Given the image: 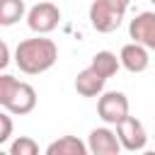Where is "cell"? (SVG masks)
I'll return each instance as SVG.
<instances>
[{
  "instance_id": "cell-1",
  "label": "cell",
  "mask_w": 155,
  "mask_h": 155,
  "mask_svg": "<svg viewBox=\"0 0 155 155\" xmlns=\"http://www.w3.org/2000/svg\"><path fill=\"white\" fill-rule=\"evenodd\" d=\"M56 61H58V46L51 39H46V34L24 39L15 48V63L24 75H41L51 70Z\"/></svg>"
},
{
  "instance_id": "cell-2",
  "label": "cell",
  "mask_w": 155,
  "mask_h": 155,
  "mask_svg": "<svg viewBox=\"0 0 155 155\" xmlns=\"http://www.w3.org/2000/svg\"><path fill=\"white\" fill-rule=\"evenodd\" d=\"M0 104L15 116L31 114L36 107V90L29 82H22L12 78L10 73H2L0 75Z\"/></svg>"
},
{
  "instance_id": "cell-3",
  "label": "cell",
  "mask_w": 155,
  "mask_h": 155,
  "mask_svg": "<svg viewBox=\"0 0 155 155\" xmlns=\"http://www.w3.org/2000/svg\"><path fill=\"white\" fill-rule=\"evenodd\" d=\"M131 0H94L90 5V24L99 34H111L121 27Z\"/></svg>"
},
{
  "instance_id": "cell-4",
  "label": "cell",
  "mask_w": 155,
  "mask_h": 155,
  "mask_svg": "<svg viewBox=\"0 0 155 155\" xmlns=\"http://www.w3.org/2000/svg\"><path fill=\"white\" fill-rule=\"evenodd\" d=\"M61 22V10L56 2H36L27 10V27L34 34H51Z\"/></svg>"
},
{
  "instance_id": "cell-5",
  "label": "cell",
  "mask_w": 155,
  "mask_h": 155,
  "mask_svg": "<svg viewBox=\"0 0 155 155\" xmlns=\"http://www.w3.org/2000/svg\"><path fill=\"white\" fill-rule=\"evenodd\" d=\"M97 114L104 124L109 126H116L124 116H128V97L124 92H102L99 99H97Z\"/></svg>"
},
{
  "instance_id": "cell-6",
  "label": "cell",
  "mask_w": 155,
  "mask_h": 155,
  "mask_svg": "<svg viewBox=\"0 0 155 155\" xmlns=\"http://www.w3.org/2000/svg\"><path fill=\"white\" fill-rule=\"evenodd\" d=\"M116 136L124 145V150L128 153H138L148 145V133H145V126L136 119V116H124L119 124H116Z\"/></svg>"
},
{
  "instance_id": "cell-7",
  "label": "cell",
  "mask_w": 155,
  "mask_h": 155,
  "mask_svg": "<svg viewBox=\"0 0 155 155\" xmlns=\"http://www.w3.org/2000/svg\"><path fill=\"white\" fill-rule=\"evenodd\" d=\"M87 148L92 155H119V150L124 148L116 131L107 126H99V128H92L90 136H87Z\"/></svg>"
},
{
  "instance_id": "cell-8",
  "label": "cell",
  "mask_w": 155,
  "mask_h": 155,
  "mask_svg": "<svg viewBox=\"0 0 155 155\" xmlns=\"http://www.w3.org/2000/svg\"><path fill=\"white\" fill-rule=\"evenodd\" d=\"M128 36L145 48L155 51V12H138L128 24Z\"/></svg>"
},
{
  "instance_id": "cell-9",
  "label": "cell",
  "mask_w": 155,
  "mask_h": 155,
  "mask_svg": "<svg viewBox=\"0 0 155 155\" xmlns=\"http://www.w3.org/2000/svg\"><path fill=\"white\" fill-rule=\"evenodd\" d=\"M107 80L109 78H104L94 65H87V68H82L78 75H75V92L80 94V97H99L102 92H104V85H107Z\"/></svg>"
},
{
  "instance_id": "cell-10",
  "label": "cell",
  "mask_w": 155,
  "mask_h": 155,
  "mask_svg": "<svg viewBox=\"0 0 155 155\" xmlns=\"http://www.w3.org/2000/svg\"><path fill=\"white\" fill-rule=\"evenodd\" d=\"M150 48H145L143 44L138 41H131V44H124L121 51H119V58H121V68H126L128 73H143L148 70L150 65Z\"/></svg>"
},
{
  "instance_id": "cell-11",
  "label": "cell",
  "mask_w": 155,
  "mask_h": 155,
  "mask_svg": "<svg viewBox=\"0 0 155 155\" xmlns=\"http://www.w3.org/2000/svg\"><path fill=\"white\" fill-rule=\"evenodd\" d=\"M90 148L78 136H61L58 140L46 145V155H87Z\"/></svg>"
},
{
  "instance_id": "cell-12",
  "label": "cell",
  "mask_w": 155,
  "mask_h": 155,
  "mask_svg": "<svg viewBox=\"0 0 155 155\" xmlns=\"http://www.w3.org/2000/svg\"><path fill=\"white\" fill-rule=\"evenodd\" d=\"M90 65H94L104 78H111V75L119 73V68H121V58H119L116 53H111V51H97V53L92 56Z\"/></svg>"
},
{
  "instance_id": "cell-13",
  "label": "cell",
  "mask_w": 155,
  "mask_h": 155,
  "mask_svg": "<svg viewBox=\"0 0 155 155\" xmlns=\"http://www.w3.org/2000/svg\"><path fill=\"white\" fill-rule=\"evenodd\" d=\"M27 15L24 0H0V24L12 27Z\"/></svg>"
},
{
  "instance_id": "cell-14",
  "label": "cell",
  "mask_w": 155,
  "mask_h": 155,
  "mask_svg": "<svg viewBox=\"0 0 155 155\" xmlns=\"http://www.w3.org/2000/svg\"><path fill=\"white\" fill-rule=\"evenodd\" d=\"M10 155H39V143L31 136H17L10 143Z\"/></svg>"
},
{
  "instance_id": "cell-15",
  "label": "cell",
  "mask_w": 155,
  "mask_h": 155,
  "mask_svg": "<svg viewBox=\"0 0 155 155\" xmlns=\"http://www.w3.org/2000/svg\"><path fill=\"white\" fill-rule=\"evenodd\" d=\"M12 138V114L5 109L0 114V145H5Z\"/></svg>"
},
{
  "instance_id": "cell-16",
  "label": "cell",
  "mask_w": 155,
  "mask_h": 155,
  "mask_svg": "<svg viewBox=\"0 0 155 155\" xmlns=\"http://www.w3.org/2000/svg\"><path fill=\"white\" fill-rule=\"evenodd\" d=\"M0 48H2V58H0V68H7V63H10V46H7V41H2V44H0Z\"/></svg>"
},
{
  "instance_id": "cell-17",
  "label": "cell",
  "mask_w": 155,
  "mask_h": 155,
  "mask_svg": "<svg viewBox=\"0 0 155 155\" xmlns=\"http://www.w3.org/2000/svg\"><path fill=\"white\" fill-rule=\"evenodd\" d=\"M150 2H153V5H155V0H150Z\"/></svg>"
},
{
  "instance_id": "cell-18",
  "label": "cell",
  "mask_w": 155,
  "mask_h": 155,
  "mask_svg": "<svg viewBox=\"0 0 155 155\" xmlns=\"http://www.w3.org/2000/svg\"><path fill=\"white\" fill-rule=\"evenodd\" d=\"M153 138H155V136H153Z\"/></svg>"
}]
</instances>
